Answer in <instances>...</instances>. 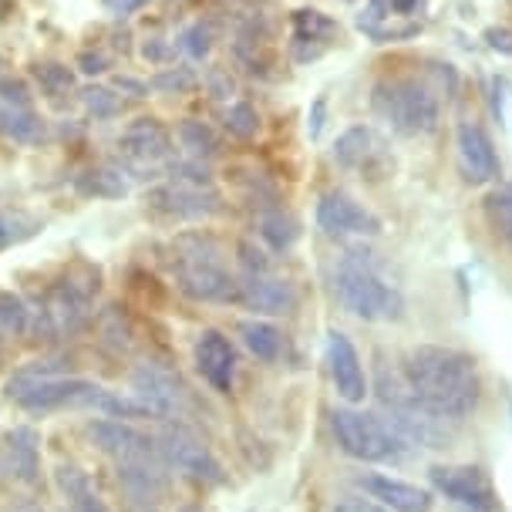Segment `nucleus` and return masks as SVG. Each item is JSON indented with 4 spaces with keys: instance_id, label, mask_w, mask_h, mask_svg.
Here are the masks:
<instances>
[{
    "instance_id": "nucleus-1",
    "label": "nucleus",
    "mask_w": 512,
    "mask_h": 512,
    "mask_svg": "<svg viewBox=\"0 0 512 512\" xmlns=\"http://www.w3.org/2000/svg\"><path fill=\"white\" fill-rule=\"evenodd\" d=\"M405 384L442 422H462L479 408L482 378L469 354L455 347H415L405 361Z\"/></svg>"
},
{
    "instance_id": "nucleus-2",
    "label": "nucleus",
    "mask_w": 512,
    "mask_h": 512,
    "mask_svg": "<svg viewBox=\"0 0 512 512\" xmlns=\"http://www.w3.org/2000/svg\"><path fill=\"white\" fill-rule=\"evenodd\" d=\"M334 290L344 310H351L361 320H391L401 317V307H405L398 287H391L364 253L341 256L334 273Z\"/></svg>"
},
{
    "instance_id": "nucleus-3",
    "label": "nucleus",
    "mask_w": 512,
    "mask_h": 512,
    "mask_svg": "<svg viewBox=\"0 0 512 512\" xmlns=\"http://www.w3.org/2000/svg\"><path fill=\"white\" fill-rule=\"evenodd\" d=\"M176 280L189 297L209 300V304H230L240 297V283L230 277V270L223 267V256L203 236H189L179 243L176 256Z\"/></svg>"
},
{
    "instance_id": "nucleus-4",
    "label": "nucleus",
    "mask_w": 512,
    "mask_h": 512,
    "mask_svg": "<svg viewBox=\"0 0 512 512\" xmlns=\"http://www.w3.org/2000/svg\"><path fill=\"white\" fill-rule=\"evenodd\" d=\"M334 438L344 455L358 462H398L405 459L408 442L395 428L384 422L381 415H368V411L337 408L331 415Z\"/></svg>"
},
{
    "instance_id": "nucleus-5",
    "label": "nucleus",
    "mask_w": 512,
    "mask_h": 512,
    "mask_svg": "<svg viewBox=\"0 0 512 512\" xmlns=\"http://www.w3.org/2000/svg\"><path fill=\"white\" fill-rule=\"evenodd\" d=\"M371 105L401 135H425L438 125V98L415 78H391L374 85Z\"/></svg>"
},
{
    "instance_id": "nucleus-6",
    "label": "nucleus",
    "mask_w": 512,
    "mask_h": 512,
    "mask_svg": "<svg viewBox=\"0 0 512 512\" xmlns=\"http://www.w3.org/2000/svg\"><path fill=\"white\" fill-rule=\"evenodd\" d=\"M381 411L384 422H388L395 432L405 438L408 445H422V448H438L445 442V425L438 415H432L422 401L411 395V388L405 384V378H388L381 374Z\"/></svg>"
},
{
    "instance_id": "nucleus-7",
    "label": "nucleus",
    "mask_w": 512,
    "mask_h": 512,
    "mask_svg": "<svg viewBox=\"0 0 512 512\" xmlns=\"http://www.w3.org/2000/svg\"><path fill=\"white\" fill-rule=\"evenodd\" d=\"M159 452L162 462L179 469L189 479L199 482H223V469L213 459V452L206 448V442L196 432H189L186 425H169L159 438Z\"/></svg>"
},
{
    "instance_id": "nucleus-8",
    "label": "nucleus",
    "mask_w": 512,
    "mask_h": 512,
    "mask_svg": "<svg viewBox=\"0 0 512 512\" xmlns=\"http://www.w3.org/2000/svg\"><path fill=\"white\" fill-rule=\"evenodd\" d=\"M432 486L465 512H496L489 479L472 465H438L432 469Z\"/></svg>"
},
{
    "instance_id": "nucleus-9",
    "label": "nucleus",
    "mask_w": 512,
    "mask_h": 512,
    "mask_svg": "<svg viewBox=\"0 0 512 512\" xmlns=\"http://www.w3.org/2000/svg\"><path fill=\"white\" fill-rule=\"evenodd\" d=\"M88 388V381L81 378H38V374H17L11 381V398L27 411H51L78 405L81 391Z\"/></svg>"
},
{
    "instance_id": "nucleus-10",
    "label": "nucleus",
    "mask_w": 512,
    "mask_h": 512,
    "mask_svg": "<svg viewBox=\"0 0 512 512\" xmlns=\"http://www.w3.org/2000/svg\"><path fill=\"white\" fill-rule=\"evenodd\" d=\"M422 0H371L368 11L358 17V27L371 34L374 41H401L422 31V17H418Z\"/></svg>"
},
{
    "instance_id": "nucleus-11",
    "label": "nucleus",
    "mask_w": 512,
    "mask_h": 512,
    "mask_svg": "<svg viewBox=\"0 0 512 512\" xmlns=\"http://www.w3.org/2000/svg\"><path fill=\"white\" fill-rule=\"evenodd\" d=\"M135 398L152 411L155 418H182L189 408V395L179 384V378H172L169 371L155 368V364H142L135 371Z\"/></svg>"
},
{
    "instance_id": "nucleus-12",
    "label": "nucleus",
    "mask_w": 512,
    "mask_h": 512,
    "mask_svg": "<svg viewBox=\"0 0 512 512\" xmlns=\"http://www.w3.org/2000/svg\"><path fill=\"white\" fill-rule=\"evenodd\" d=\"M317 226L327 236H378L381 219L344 192H327L317 203Z\"/></svg>"
},
{
    "instance_id": "nucleus-13",
    "label": "nucleus",
    "mask_w": 512,
    "mask_h": 512,
    "mask_svg": "<svg viewBox=\"0 0 512 512\" xmlns=\"http://www.w3.org/2000/svg\"><path fill=\"white\" fill-rule=\"evenodd\" d=\"M88 438L102 448L105 455H112L118 465L125 462H145V459H162L159 445L142 432H135L132 425L115 422V418H102V422L88 425Z\"/></svg>"
},
{
    "instance_id": "nucleus-14",
    "label": "nucleus",
    "mask_w": 512,
    "mask_h": 512,
    "mask_svg": "<svg viewBox=\"0 0 512 512\" xmlns=\"http://www.w3.org/2000/svg\"><path fill=\"white\" fill-rule=\"evenodd\" d=\"M152 203L169 209V213H176V216L203 219V216H213L219 209V196L209 189V182L203 176H176L162 189L152 192Z\"/></svg>"
},
{
    "instance_id": "nucleus-15",
    "label": "nucleus",
    "mask_w": 512,
    "mask_h": 512,
    "mask_svg": "<svg viewBox=\"0 0 512 512\" xmlns=\"http://www.w3.org/2000/svg\"><path fill=\"white\" fill-rule=\"evenodd\" d=\"M327 364H331V381L347 405H361L368 398V378H364V364L358 347L351 344V337L334 331L327 341Z\"/></svg>"
},
{
    "instance_id": "nucleus-16",
    "label": "nucleus",
    "mask_w": 512,
    "mask_h": 512,
    "mask_svg": "<svg viewBox=\"0 0 512 512\" xmlns=\"http://www.w3.org/2000/svg\"><path fill=\"white\" fill-rule=\"evenodd\" d=\"M240 297L256 314H290L297 304V294H294V287H290V280L273 277L270 267L246 270L240 280Z\"/></svg>"
},
{
    "instance_id": "nucleus-17",
    "label": "nucleus",
    "mask_w": 512,
    "mask_h": 512,
    "mask_svg": "<svg viewBox=\"0 0 512 512\" xmlns=\"http://www.w3.org/2000/svg\"><path fill=\"white\" fill-rule=\"evenodd\" d=\"M358 486L368 492L374 502H381L391 512H432L435 496L415 482L391 479V475H361Z\"/></svg>"
},
{
    "instance_id": "nucleus-18",
    "label": "nucleus",
    "mask_w": 512,
    "mask_h": 512,
    "mask_svg": "<svg viewBox=\"0 0 512 512\" xmlns=\"http://www.w3.org/2000/svg\"><path fill=\"white\" fill-rule=\"evenodd\" d=\"M459 166H462V176L475 182V186L492 182L499 176L496 145H492V139L482 125H472V122L459 125Z\"/></svg>"
},
{
    "instance_id": "nucleus-19",
    "label": "nucleus",
    "mask_w": 512,
    "mask_h": 512,
    "mask_svg": "<svg viewBox=\"0 0 512 512\" xmlns=\"http://www.w3.org/2000/svg\"><path fill=\"white\" fill-rule=\"evenodd\" d=\"M196 368L216 391L230 395L233 381H236V351H233L230 337H223L219 331H206L203 337H199L196 341Z\"/></svg>"
},
{
    "instance_id": "nucleus-20",
    "label": "nucleus",
    "mask_w": 512,
    "mask_h": 512,
    "mask_svg": "<svg viewBox=\"0 0 512 512\" xmlns=\"http://www.w3.org/2000/svg\"><path fill=\"white\" fill-rule=\"evenodd\" d=\"M118 145H122V152L132 162H139V166L162 162V159H169V152H172L169 132L155 122V118H139V122H132L122 132V142Z\"/></svg>"
},
{
    "instance_id": "nucleus-21",
    "label": "nucleus",
    "mask_w": 512,
    "mask_h": 512,
    "mask_svg": "<svg viewBox=\"0 0 512 512\" xmlns=\"http://www.w3.org/2000/svg\"><path fill=\"white\" fill-rule=\"evenodd\" d=\"M85 314H88V294H81V290L71 287V283H64L61 290H54L48 317L54 320L58 331H75L81 320H85Z\"/></svg>"
},
{
    "instance_id": "nucleus-22",
    "label": "nucleus",
    "mask_w": 512,
    "mask_h": 512,
    "mask_svg": "<svg viewBox=\"0 0 512 512\" xmlns=\"http://www.w3.org/2000/svg\"><path fill=\"white\" fill-rule=\"evenodd\" d=\"M240 337H243L246 351L260 361H277L283 351V334L273 324H267V320H243Z\"/></svg>"
},
{
    "instance_id": "nucleus-23",
    "label": "nucleus",
    "mask_w": 512,
    "mask_h": 512,
    "mask_svg": "<svg viewBox=\"0 0 512 512\" xmlns=\"http://www.w3.org/2000/svg\"><path fill=\"white\" fill-rule=\"evenodd\" d=\"M0 132L14 142H38L44 135V125L27 105H0Z\"/></svg>"
},
{
    "instance_id": "nucleus-24",
    "label": "nucleus",
    "mask_w": 512,
    "mask_h": 512,
    "mask_svg": "<svg viewBox=\"0 0 512 512\" xmlns=\"http://www.w3.org/2000/svg\"><path fill=\"white\" fill-rule=\"evenodd\" d=\"M371 152H374V135L364 125L347 128L334 145V159L341 162L344 169H361L364 162L371 159Z\"/></svg>"
},
{
    "instance_id": "nucleus-25",
    "label": "nucleus",
    "mask_w": 512,
    "mask_h": 512,
    "mask_svg": "<svg viewBox=\"0 0 512 512\" xmlns=\"http://www.w3.org/2000/svg\"><path fill=\"white\" fill-rule=\"evenodd\" d=\"M260 236L270 243V250H290L297 243V219H290L283 209H270L260 216Z\"/></svg>"
},
{
    "instance_id": "nucleus-26",
    "label": "nucleus",
    "mask_w": 512,
    "mask_h": 512,
    "mask_svg": "<svg viewBox=\"0 0 512 512\" xmlns=\"http://www.w3.org/2000/svg\"><path fill=\"white\" fill-rule=\"evenodd\" d=\"M61 486L68 492V499L75 502V512H108L105 499L91 489V482L78 469H61Z\"/></svg>"
},
{
    "instance_id": "nucleus-27",
    "label": "nucleus",
    "mask_w": 512,
    "mask_h": 512,
    "mask_svg": "<svg viewBox=\"0 0 512 512\" xmlns=\"http://www.w3.org/2000/svg\"><path fill=\"white\" fill-rule=\"evenodd\" d=\"M11 455H14V469L21 472V479L34 482L38 475V435L31 428H17L11 435Z\"/></svg>"
},
{
    "instance_id": "nucleus-28",
    "label": "nucleus",
    "mask_w": 512,
    "mask_h": 512,
    "mask_svg": "<svg viewBox=\"0 0 512 512\" xmlns=\"http://www.w3.org/2000/svg\"><path fill=\"white\" fill-rule=\"evenodd\" d=\"M294 31H297L300 41H320V38H327V34H334L337 27H334L331 17L320 14V11H297L294 14Z\"/></svg>"
},
{
    "instance_id": "nucleus-29",
    "label": "nucleus",
    "mask_w": 512,
    "mask_h": 512,
    "mask_svg": "<svg viewBox=\"0 0 512 512\" xmlns=\"http://www.w3.org/2000/svg\"><path fill=\"white\" fill-rule=\"evenodd\" d=\"M226 128H230V135H236V139H253L256 128H260V115H256L253 105L236 102L230 112H226Z\"/></svg>"
},
{
    "instance_id": "nucleus-30",
    "label": "nucleus",
    "mask_w": 512,
    "mask_h": 512,
    "mask_svg": "<svg viewBox=\"0 0 512 512\" xmlns=\"http://www.w3.org/2000/svg\"><path fill=\"white\" fill-rule=\"evenodd\" d=\"M486 209H489L492 226H496V230L512 243V189L492 192V196L486 199Z\"/></svg>"
},
{
    "instance_id": "nucleus-31",
    "label": "nucleus",
    "mask_w": 512,
    "mask_h": 512,
    "mask_svg": "<svg viewBox=\"0 0 512 512\" xmlns=\"http://www.w3.org/2000/svg\"><path fill=\"white\" fill-rule=\"evenodd\" d=\"M179 139L192 155H216V139L203 122H186L179 128Z\"/></svg>"
},
{
    "instance_id": "nucleus-32",
    "label": "nucleus",
    "mask_w": 512,
    "mask_h": 512,
    "mask_svg": "<svg viewBox=\"0 0 512 512\" xmlns=\"http://www.w3.org/2000/svg\"><path fill=\"white\" fill-rule=\"evenodd\" d=\"M27 310L17 297H0V327L4 331H24Z\"/></svg>"
},
{
    "instance_id": "nucleus-33",
    "label": "nucleus",
    "mask_w": 512,
    "mask_h": 512,
    "mask_svg": "<svg viewBox=\"0 0 512 512\" xmlns=\"http://www.w3.org/2000/svg\"><path fill=\"white\" fill-rule=\"evenodd\" d=\"M34 233V223H27L24 216H0V246L4 243H17L24 236Z\"/></svg>"
},
{
    "instance_id": "nucleus-34",
    "label": "nucleus",
    "mask_w": 512,
    "mask_h": 512,
    "mask_svg": "<svg viewBox=\"0 0 512 512\" xmlns=\"http://www.w3.org/2000/svg\"><path fill=\"white\" fill-rule=\"evenodd\" d=\"M38 78L44 81V88L51 95H61V91L71 88V71L61 68V64H44V68H38Z\"/></svg>"
},
{
    "instance_id": "nucleus-35",
    "label": "nucleus",
    "mask_w": 512,
    "mask_h": 512,
    "mask_svg": "<svg viewBox=\"0 0 512 512\" xmlns=\"http://www.w3.org/2000/svg\"><path fill=\"white\" fill-rule=\"evenodd\" d=\"M192 58H203V54L209 51V27H203V24H196V27H189L186 31V44H182Z\"/></svg>"
},
{
    "instance_id": "nucleus-36",
    "label": "nucleus",
    "mask_w": 512,
    "mask_h": 512,
    "mask_svg": "<svg viewBox=\"0 0 512 512\" xmlns=\"http://www.w3.org/2000/svg\"><path fill=\"white\" fill-rule=\"evenodd\" d=\"M85 102L95 115H115L118 112V102L112 98V91H88Z\"/></svg>"
},
{
    "instance_id": "nucleus-37",
    "label": "nucleus",
    "mask_w": 512,
    "mask_h": 512,
    "mask_svg": "<svg viewBox=\"0 0 512 512\" xmlns=\"http://www.w3.org/2000/svg\"><path fill=\"white\" fill-rule=\"evenodd\" d=\"M334 512H391V509H384L381 502H371V499H358V496H351V499L337 502Z\"/></svg>"
},
{
    "instance_id": "nucleus-38",
    "label": "nucleus",
    "mask_w": 512,
    "mask_h": 512,
    "mask_svg": "<svg viewBox=\"0 0 512 512\" xmlns=\"http://www.w3.org/2000/svg\"><path fill=\"white\" fill-rule=\"evenodd\" d=\"M192 81H196V78H192L189 75V71H169V75H159V78H155V88H162V91H172V88H189L192 85Z\"/></svg>"
},
{
    "instance_id": "nucleus-39",
    "label": "nucleus",
    "mask_w": 512,
    "mask_h": 512,
    "mask_svg": "<svg viewBox=\"0 0 512 512\" xmlns=\"http://www.w3.org/2000/svg\"><path fill=\"white\" fill-rule=\"evenodd\" d=\"M486 41L492 51L499 54H512V31H506V27H489L486 31Z\"/></svg>"
},
{
    "instance_id": "nucleus-40",
    "label": "nucleus",
    "mask_w": 512,
    "mask_h": 512,
    "mask_svg": "<svg viewBox=\"0 0 512 512\" xmlns=\"http://www.w3.org/2000/svg\"><path fill=\"white\" fill-rule=\"evenodd\" d=\"M0 98H4V105H27V91L21 81H0Z\"/></svg>"
},
{
    "instance_id": "nucleus-41",
    "label": "nucleus",
    "mask_w": 512,
    "mask_h": 512,
    "mask_svg": "<svg viewBox=\"0 0 512 512\" xmlns=\"http://www.w3.org/2000/svg\"><path fill=\"white\" fill-rule=\"evenodd\" d=\"M81 71H85V75H102L105 58L102 54H81Z\"/></svg>"
},
{
    "instance_id": "nucleus-42",
    "label": "nucleus",
    "mask_w": 512,
    "mask_h": 512,
    "mask_svg": "<svg viewBox=\"0 0 512 512\" xmlns=\"http://www.w3.org/2000/svg\"><path fill=\"white\" fill-rule=\"evenodd\" d=\"M145 4H149V0H108V7H112L115 14H132Z\"/></svg>"
},
{
    "instance_id": "nucleus-43",
    "label": "nucleus",
    "mask_w": 512,
    "mask_h": 512,
    "mask_svg": "<svg viewBox=\"0 0 512 512\" xmlns=\"http://www.w3.org/2000/svg\"><path fill=\"white\" fill-rule=\"evenodd\" d=\"M179 512H199V509H196V506H182Z\"/></svg>"
}]
</instances>
